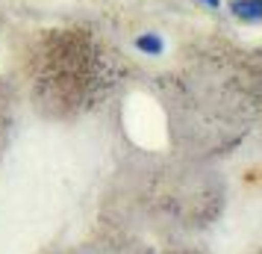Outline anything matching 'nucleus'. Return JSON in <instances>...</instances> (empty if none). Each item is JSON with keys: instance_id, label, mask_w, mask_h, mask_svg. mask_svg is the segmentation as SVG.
Returning a JSON list of instances; mask_svg holds the SVG:
<instances>
[{"instance_id": "nucleus-1", "label": "nucleus", "mask_w": 262, "mask_h": 254, "mask_svg": "<svg viewBox=\"0 0 262 254\" xmlns=\"http://www.w3.org/2000/svg\"><path fill=\"white\" fill-rule=\"evenodd\" d=\"M230 12L236 15L238 21H262V0H233Z\"/></svg>"}, {"instance_id": "nucleus-2", "label": "nucleus", "mask_w": 262, "mask_h": 254, "mask_svg": "<svg viewBox=\"0 0 262 254\" xmlns=\"http://www.w3.org/2000/svg\"><path fill=\"white\" fill-rule=\"evenodd\" d=\"M136 48L142 50V53H147V56H159L165 50V42H162V36H156V33H144V36L136 38Z\"/></svg>"}, {"instance_id": "nucleus-3", "label": "nucleus", "mask_w": 262, "mask_h": 254, "mask_svg": "<svg viewBox=\"0 0 262 254\" xmlns=\"http://www.w3.org/2000/svg\"><path fill=\"white\" fill-rule=\"evenodd\" d=\"M203 3H206V6H218V3H221V0H203Z\"/></svg>"}]
</instances>
